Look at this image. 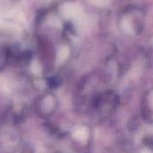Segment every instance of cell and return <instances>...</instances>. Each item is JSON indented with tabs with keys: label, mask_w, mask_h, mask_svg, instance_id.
<instances>
[{
	"label": "cell",
	"mask_w": 153,
	"mask_h": 153,
	"mask_svg": "<svg viewBox=\"0 0 153 153\" xmlns=\"http://www.w3.org/2000/svg\"><path fill=\"white\" fill-rule=\"evenodd\" d=\"M152 105H153V96L152 97Z\"/></svg>",
	"instance_id": "cell-2"
},
{
	"label": "cell",
	"mask_w": 153,
	"mask_h": 153,
	"mask_svg": "<svg viewBox=\"0 0 153 153\" xmlns=\"http://www.w3.org/2000/svg\"><path fill=\"white\" fill-rule=\"evenodd\" d=\"M73 136L75 140L79 141V142H84L87 140L88 136H89V134H88V131L86 128L84 127H79L77 129H75L74 131V134H73Z\"/></svg>",
	"instance_id": "cell-1"
}]
</instances>
